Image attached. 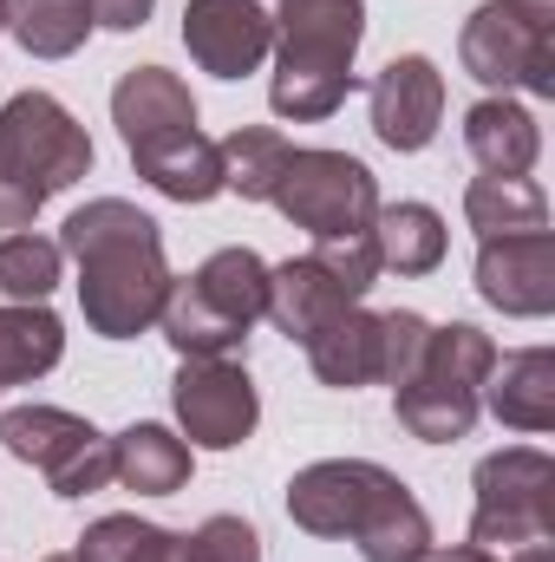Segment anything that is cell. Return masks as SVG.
<instances>
[{
	"instance_id": "7c38bea8",
	"label": "cell",
	"mask_w": 555,
	"mask_h": 562,
	"mask_svg": "<svg viewBox=\"0 0 555 562\" xmlns=\"http://www.w3.org/2000/svg\"><path fill=\"white\" fill-rule=\"evenodd\" d=\"M183 46L216 79H249L275 46V13L262 0H190L183 7Z\"/></svg>"
},
{
	"instance_id": "5b68a950",
	"label": "cell",
	"mask_w": 555,
	"mask_h": 562,
	"mask_svg": "<svg viewBox=\"0 0 555 562\" xmlns=\"http://www.w3.org/2000/svg\"><path fill=\"white\" fill-rule=\"evenodd\" d=\"M490 367H497V347H490L484 327H471V321L431 327L412 380L393 386L399 425H406L412 438H424V445H457V438H471V425L484 413V373H490Z\"/></svg>"
},
{
	"instance_id": "8992f818",
	"label": "cell",
	"mask_w": 555,
	"mask_h": 562,
	"mask_svg": "<svg viewBox=\"0 0 555 562\" xmlns=\"http://www.w3.org/2000/svg\"><path fill=\"white\" fill-rule=\"evenodd\" d=\"M457 59L490 92L555 99V0H484L457 33Z\"/></svg>"
},
{
	"instance_id": "d4e9b609",
	"label": "cell",
	"mask_w": 555,
	"mask_h": 562,
	"mask_svg": "<svg viewBox=\"0 0 555 562\" xmlns=\"http://www.w3.org/2000/svg\"><path fill=\"white\" fill-rule=\"evenodd\" d=\"M7 33L33 59H72L92 40V0H7Z\"/></svg>"
},
{
	"instance_id": "6da1fadb",
	"label": "cell",
	"mask_w": 555,
	"mask_h": 562,
	"mask_svg": "<svg viewBox=\"0 0 555 562\" xmlns=\"http://www.w3.org/2000/svg\"><path fill=\"white\" fill-rule=\"evenodd\" d=\"M59 256L79 262V307L99 340H138L157 327L170 301V262H163V229L125 196H99L66 216Z\"/></svg>"
},
{
	"instance_id": "4dcf8cb0",
	"label": "cell",
	"mask_w": 555,
	"mask_h": 562,
	"mask_svg": "<svg viewBox=\"0 0 555 562\" xmlns=\"http://www.w3.org/2000/svg\"><path fill=\"white\" fill-rule=\"evenodd\" d=\"M190 562H262V537L242 517H209L190 530Z\"/></svg>"
},
{
	"instance_id": "4fadbf2b",
	"label": "cell",
	"mask_w": 555,
	"mask_h": 562,
	"mask_svg": "<svg viewBox=\"0 0 555 562\" xmlns=\"http://www.w3.org/2000/svg\"><path fill=\"white\" fill-rule=\"evenodd\" d=\"M366 105H373V132L386 150H424L444 125V72L424 53H399L366 86Z\"/></svg>"
},
{
	"instance_id": "d6a6232c",
	"label": "cell",
	"mask_w": 555,
	"mask_h": 562,
	"mask_svg": "<svg viewBox=\"0 0 555 562\" xmlns=\"http://www.w3.org/2000/svg\"><path fill=\"white\" fill-rule=\"evenodd\" d=\"M39 216V203L26 196V190H13V183H0V236H20L26 223Z\"/></svg>"
},
{
	"instance_id": "277c9868",
	"label": "cell",
	"mask_w": 555,
	"mask_h": 562,
	"mask_svg": "<svg viewBox=\"0 0 555 562\" xmlns=\"http://www.w3.org/2000/svg\"><path fill=\"white\" fill-rule=\"evenodd\" d=\"M262 307H269V262L256 249H216L196 276L170 281L157 327L183 360H229L262 321Z\"/></svg>"
},
{
	"instance_id": "7402d4cb",
	"label": "cell",
	"mask_w": 555,
	"mask_h": 562,
	"mask_svg": "<svg viewBox=\"0 0 555 562\" xmlns=\"http://www.w3.org/2000/svg\"><path fill=\"white\" fill-rule=\"evenodd\" d=\"M66 353V327L46 301H7L0 307V386H26L53 373Z\"/></svg>"
},
{
	"instance_id": "836d02e7",
	"label": "cell",
	"mask_w": 555,
	"mask_h": 562,
	"mask_svg": "<svg viewBox=\"0 0 555 562\" xmlns=\"http://www.w3.org/2000/svg\"><path fill=\"white\" fill-rule=\"evenodd\" d=\"M418 562H497L490 550H477V543H457V550H424Z\"/></svg>"
},
{
	"instance_id": "ac0fdd59",
	"label": "cell",
	"mask_w": 555,
	"mask_h": 562,
	"mask_svg": "<svg viewBox=\"0 0 555 562\" xmlns=\"http://www.w3.org/2000/svg\"><path fill=\"white\" fill-rule=\"evenodd\" d=\"M112 125H118V138L132 150V144L157 138V132L196 125V99H190V86H183L177 72H163V66H132V72L112 86Z\"/></svg>"
},
{
	"instance_id": "603a6c76",
	"label": "cell",
	"mask_w": 555,
	"mask_h": 562,
	"mask_svg": "<svg viewBox=\"0 0 555 562\" xmlns=\"http://www.w3.org/2000/svg\"><path fill=\"white\" fill-rule=\"evenodd\" d=\"M366 236L380 249V269L393 276H431L444 262V216L431 203H380Z\"/></svg>"
},
{
	"instance_id": "1f68e13d",
	"label": "cell",
	"mask_w": 555,
	"mask_h": 562,
	"mask_svg": "<svg viewBox=\"0 0 555 562\" xmlns=\"http://www.w3.org/2000/svg\"><path fill=\"white\" fill-rule=\"evenodd\" d=\"M157 0H92V26H112V33H138L150 20Z\"/></svg>"
},
{
	"instance_id": "d590c367",
	"label": "cell",
	"mask_w": 555,
	"mask_h": 562,
	"mask_svg": "<svg viewBox=\"0 0 555 562\" xmlns=\"http://www.w3.org/2000/svg\"><path fill=\"white\" fill-rule=\"evenodd\" d=\"M0 26H7V0H0Z\"/></svg>"
},
{
	"instance_id": "3957f363",
	"label": "cell",
	"mask_w": 555,
	"mask_h": 562,
	"mask_svg": "<svg viewBox=\"0 0 555 562\" xmlns=\"http://www.w3.org/2000/svg\"><path fill=\"white\" fill-rule=\"evenodd\" d=\"M366 40V0H281L275 13V79H269V105L275 119L294 125H320L347 105L353 79V53Z\"/></svg>"
},
{
	"instance_id": "9c48e42d",
	"label": "cell",
	"mask_w": 555,
	"mask_h": 562,
	"mask_svg": "<svg viewBox=\"0 0 555 562\" xmlns=\"http://www.w3.org/2000/svg\"><path fill=\"white\" fill-rule=\"evenodd\" d=\"M275 210L294 229H307L314 243L360 236L380 216V183L347 150H294L287 170H281V183H275Z\"/></svg>"
},
{
	"instance_id": "ba28073f",
	"label": "cell",
	"mask_w": 555,
	"mask_h": 562,
	"mask_svg": "<svg viewBox=\"0 0 555 562\" xmlns=\"http://www.w3.org/2000/svg\"><path fill=\"white\" fill-rule=\"evenodd\" d=\"M555 537V458L536 445L490 451L477 464V510H471V543L477 550H530Z\"/></svg>"
},
{
	"instance_id": "9a60e30c",
	"label": "cell",
	"mask_w": 555,
	"mask_h": 562,
	"mask_svg": "<svg viewBox=\"0 0 555 562\" xmlns=\"http://www.w3.org/2000/svg\"><path fill=\"white\" fill-rule=\"evenodd\" d=\"M132 164H138L144 183L157 196H170V203H209V196H223V150H216V138H203L196 125L132 144Z\"/></svg>"
},
{
	"instance_id": "52a82bcc",
	"label": "cell",
	"mask_w": 555,
	"mask_h": 562,
	"mask_svg": "<svg viewBox=\"0 0 555 562\" xmlns=\"http://www.w3.org/2000/svg\"><path fill=\"white\" fill-rule=\"evenodd\" d=\"M86 170H92V138L53 92H20L0 105V183L46 203L72 190Z\"/></svg>"
},
{
	"instance_id": "f546056e",
	"label": "cell",
	"mask_w": 555,
	"mask_h": 562,
	"mask_svg": "<svg viewBox=\"0 0 555 562\" xmlns=\"http://www.w3.org/2000/svg\"><path fill=\"white\" fill-rule=\"evenodd\" d=\"M314 262L347 288V301H360V294L380 281V249H373L366 229H360V236H327V243H314Z\"/></svg>"
},
{
	"instance_id": "e0dca14e",
	"label": "cell",
	"mask_w": 555,
	"mask_h": 562,
	"mask_svg": "<svg viewBox=\"0 0 555 562\" xmlns=\"http://www.w3.org/2000/svg\"><path fill=\"white\" fill-rule=\"evenodd\" d=\"M464 150L484 177H530L543 157V125L517 99H477L464 112Z\"/></svg>"
},
{
	"instance_id": "8d00e7d4",
	"label": "cell",
	"mask_w": 555,
	"mask_h": 562,
	"mask_svg": "<svg viewBox=\"0 0 555 562\" xmlns=\"http://www.w3.org/2000/svg\"><path fill=\"white\" fill-rule=\"evenodd\" d=\"M46 562H72V557H46Z\"/></svg>"
},
{
	"instance_id": "4316f807",
	"label": "cell",
	"mask_w": 555,
	"mask_h": 562,
	"mask_svg": "<svg viewBox=\"0 0 555 562\" xmlns=\"http://www.w3.org/2000/svg\"><path fill=\"white\" fill-rule=\"evenodd\" d=\"M72 562H190V537L144 524V517H99L79 537Z\"/></svg>"
},
{
	"instance_id": "7a4b0ae2",
	"label": "cell",
	"mask_w": 555,
	"mask_h": 562,
	"mask_svg": "<svg viewBox=\"0 0 555 562\" xmlns=\"http://www.w3.org/2000/svg\"><path fill=\"white\" fill-rule=\"evenodd\" d=\"M287 517L307 537H347L360 562H418L431 550V517L373 458H320L294 471Z\"/></svg>"
},
{
	"instance_id": "d6986e66",
	"label": "cell",
	"mask_w": 555,
	"mask_h": 562,
	"mask_svg": "<svg viewBox=\"0 0 555 562\" xmlns=\"http://www.w3.org/2000/svg\"><path fill=\"white\" fill-rule=\"evenodd\" d=\"M484 406L510 431H550L555 425V353L550 347H523V353L497 360L484 373Z\"/></svg>"
},
{
	"instance_id": "cb8c5ba5",
	"label": "cell",
	"mask_w": 555,
	"mask_h": 562,
	"mask_svg": "<svg viewBox=\"0 0 555 562\" xmlns=\"http://www.w3.org/2000/svg\"><path fill=\"white\" fill-rule=\"evenodd\" d=\"M464 216L484 243L490 236H536V229H550V196L530 177H471Z\"/></svg>"
},
{
	"instance_id": "44dd1931",
	"label": "cell",
	"mask_w": 555,
	"mask_h": 562,
	"mask_svg": "<svg viewBox=\"0 0 555 562\" xmlns=\"http://www.w3.org/2000/svg\"><path fill=\"white\" fill-rule=\"evenodd\" d=\"M340 307H353L347 301V288L327 276L314 256H301V262H281V269H269V321H275L287 340H307L314 327H327Z\"/></svg>"
},
{
	"instance_id": "484cf974",
	"label": "cell",
	"mask_w": 555,
	"mask_h": 562,
	"mask_svg": "<svg viewBox=\"0 0 555 562\" xmlns=\"http://www.w3.org/2000/svg\"><path fill=\"white\" fill-rule=\"evenodd\" d=\"M223 150V190H236L242 203H275V183L294 157V144L269 132V125H236L229 138L216 144Z\"/></svg>"
},
{
	"instance_id": "f1b7e54d",
	"label": "cell",
	"mask_w": 555,
	"mask_h": 562,
	"mask_svg": "<svg viewBox=\"0 0 555 562\" xmlns=\"http://www.w3.org/2000/svg\"><path fill=\"white\" fill-rule=\"evenodd\" d=\"M424 340H431V321H424V314H412V307L380 314V380H386V386H406V380H412Z\"/></svg>"
},
{
	"instance_id": "8fae6325",
	"label": "cell",
	"mask_w": 555,
	"mask_h": 562,
	"mask_svg": "<svg viewBox=\"0 0 555 562\" xmlns=\"http://www.w3.org/2000/svg\"><path fill=\"white\" fill-rule=\"evenodd\" d=\"M170 406L183 438L203 451H236L262 419V393L236 360H183L170 380Z\"/></svg>"
},
{
	"instance_id": "2e32d148",
	"label": "cell",
	"mask_w": 555,
	"mask_h": 562,
	"mask_svg": "<svg viewBox=\"0 0 555 562\" xmlns=\"http://www.w3.org/2000/svg\"><path fill=\"white\" fill-rule=\"evenodd\" d=\"M301 347H307L314 380L333 386V393H353V386H373L380 380V314H366L360 301L340 307L327 327H314Z\"/></svg>"
},
{
	"instance_id": "83f0119b",
	"label": "cell",
	"mask_w": 555,
	"mask_h": 562,
	"mask_svg": "<svg viewBox=\"0 0 555 562\" xmlns=\"http://www.w3.org/2000/svg\"><path fill=\"white\" fill-rule=\"evenodd\" d=\"M59 243L20 229V236H0V294L7 301H46L59 288Z\"/></svg>"
},
{
	"instance_id": "5bb4252c",
	"label": "cell",
	"mask_w": 555,
	"mask_h": 562,
	"mask_svg": "<svg viewBox=\"0 0 555 562\" xmlns=\"http://www.w3.org/2000/svg\"><path fill=\"white\" fill-rule=\"evenodd\" d=\"M477 294L497 307V314H517V321H536L555 307V236H490L477 249Z\"/></svg>"
},
{
	"instance_id": "e575fe53",
	"label": "cell",
	"mask_w": 555,
	"mask_h": 562,
	"mask_svg": "<svg viewBox=\"0 0 555 562\" xmlns=\"http://www.w3.org/2000/svg\"><path fill=\"white\" fill-rule=\"evenodd\" d=\"M510 562H555V550H550V543H530V550H517Z\"/></svg>"
},
{
	"instance_id": "ffe728a7",
	"label": "cell",
	"mask_w": 555,
	"mask_h": 562,
	"mask_svg": "<svg viewBox=\"0 0 555 562\" xmlns=\"http://www.w3.org/2000/svg\"><path fill=\"white\" fill-rule=\"evenodd\" d=\"M112 484L138 497H170L190 484V445L163 425H125L112 438Z\"/></svg>"
},
{
	"instance_id": "30bf717a",
	"label": "cell",
	"mask_w": 555,
	"mask_h": 562,
	"mask_svg": "<svg viewBox=\"0 0 555 562\" xmlns=\"http://www.w3.org/2000/svg\"><path fill=\"white\" fill-rule=\"evenodd\" d=\"M0 445L33 464L53 497H92L112 484V438L92 431L79 413H59V406H13L0 419Z\"/></svg>"
}]
</instances>
